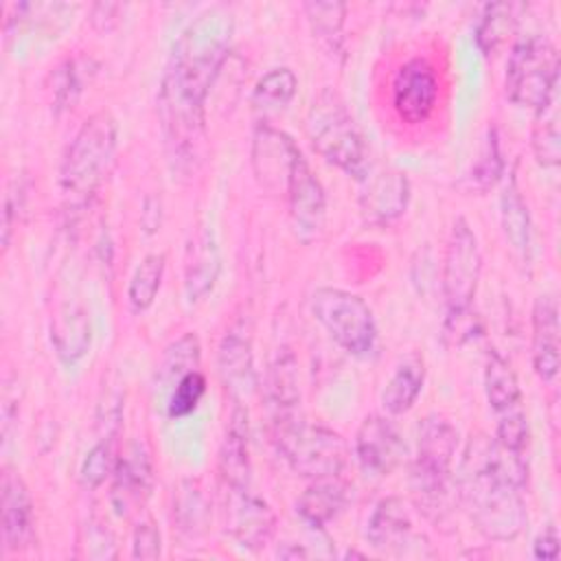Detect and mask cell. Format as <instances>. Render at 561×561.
I'll use <instances>...</instances> for the list:
<instances>
[{
	"instance_id": "obj_11",
	"label": "cell",
	"mask_w": 561,
	"mask_h": 561,
	"mask_svg": "<svg viewBox=\"0 0 561 561\" xmlns=\"http://www.w3.org/2000/svg\"><path fill=\"white\" fill-rule=\"evenodd\" d=\"M438 101V77L427 59L405 61L392 79V107L403 123H425Z\"/></svg>"
},
{
	"instance_id": "obj_38",
	"label": "cell",
	"mask_w": 561,
	"mask_h": 561,
	"mask_svg": "<svg viewBox=\"0 0 561 561\" xmlns=\"http://www.w3.org/2000/svg\"><path fill=\"white\" fill-rule=\"evenodd\" d=\"M204 392H206V377L199 370H188L175 381L167 401V414L171 419L188 416L199 405Z\"/></svg>"
},
{
	"instance_id": "obj_1",
	"label": "cell",
	"mask_w": 561,
	"mask_h": 561,
	"mask_svg": "<svg viewBox=\"0 0 561 561\" xmlns=\"http://www.w3.org/2000/svg\"><path fill=\"white\" fill-rule=\"evenodd\" d=\"M456 495L476 530L489 541L515 539L526 522L522 486L524 456L502 447L495 438L471 434L458 465Z\"/></svg>"
},
{
	"instance_id": "obj_27",
	"label": "cell",
	"mask_w": 561,
	"mask_h": 561,
	"mask_svg": "<svg viewBox=\"0 0 561 561\" xmlns=\"http://www.w3.org/2000/svg\"><path fill=\"white\" fill-rule=\"evenodd\" d=\"M219 276V254L210 239V234L202 232L188 245L186 272H184V289L191 302L204 298Z\"/></svg>"
},
{
	"instance_id": "obj_4",
	"label": "cell",
	"mask_w": 561,
	"mask_h": 561,
	"mask_svg": "<svg viewBox=\"0 0 561 561\" xmlns=\"http://www.w3.org/2000/svg\"><path fill=\"white\" fill-rule=\"evenodd\" d=\"M305 129L313 149L327 162L335 164L355 180L364 182L368 178V145L346 103L335 90L324 88L313 96L307 110Z\"/></svg>"
},
{
	"instance_id": "obj_21",
	"label": "cell",
	"mask_w": 561,
	"mask_h": 561,
	"mask_svg": "<svg viewBox=\"0 0 561 561\" xmlns=\"http://www.w3.org/2000/svg\"><path fill=\"white\" fill-rule=\"evenodd\" d=\"M219 473L226 486H250V425L241 401L232 403L226 436L219 449Z\"/></svg>"
},
{
	"instance_id": "obj_23",
	"label": "cell",
	"mask_w": 561,
	"mask_h": 561,
	"mask_svg": "<svg viewBox=\"0 0 561 561\" xmlns=\"http://www.w3.org/2000/svg\"><path fill=\"white\" fill-rule=\"evenodd\" d=\"M265 399L272 419L289 416L298 412L300 386H298V359L289 346L276 351L265 375Z\"/></svg>"
},
{
	"instance_id": "obj_7",
	"label": "cell",
	"mask_w": 561,
	"mask_h": 561,
	"mask_svg": "<svg viewBox=\"0 0 561 561\" xmlns=\"http://www.w3.org/2000/svg\"><path fill=\"white\" fill-rule=\"evenodd\" d=\"M559 88V53L546 35L522 37L506 61L504 92L519 107L539 112Z\"/></svg>"
},
{
	"instance_id": "obj_37",
	"label": "cell",
	"mask_w": 561,
	"mask_h": 561,
	"mask_svg": "<svg viewBox=\"0 0 561 561\" xmlns=\"http://www.w3.org/2000/svg\"><path fill=\"white\" fill-rule=\"evenodd\" d=\"M502 173H504V160H502V151H500L497 129L489 127L482 149H480V156L471 169V182L476 188L486 191L497 184Z\"/></svg>"
},
{
	"instance_id": "obj_6",
	"label": "cell",
	"mask_w": 561,
	"mask_h": 561,
	"mask_svg": "<svg viewBox=\"0 0 561 561\" xmlns=\"http://www.w3.org/2000/svg\"><path fill=\"white\" fill-rule=\"evenodd\" d=\"M272 438L291 471L300 478L320 480L340 476L348 458V447L337 432L307 423L298 412L272 419Z\"/></svg>"
},
{
	"instance_id": "obj_35",
	"label": "cell",
	"mask_w": 561,
	"mask_h": 561,
	"mask_svg": "<svg viewBox=\"0 0 561 561\" xmlns=\"http://www.w3.org/2000/svg\"><path fill=\"white\" fill-rule=\"evenodd\" d=\"M173 511H175V519H178L182 533L193 537L206 528L208 504H206L202 491L193 482H182Z\"/></svg>"
},
{
	"instance_id": "obj_22",
	"label": "cell",
	"mask_w": 561,
	"mask_h": 561,
	"mask_svg": "<svg viewBox=\"0 0 561 561\" xmlns=\"http://www.w3.org/2000/svg\"><path fill=\"white\" fill-rule=\"evenodd\" d=\"M348 504V484L337 476L313 480L296 500L298 517L311 526L322 530L331 519H335L344 506Z\"/></svg>"
},
{
	"instance_id": "obj_34",
	"label": "cell",
	"mask_w": 561,
	"mask_h": 561,
	"mask_svg": "<svg viewBox=\"0 0 561 561\" xmlns=\"http://www.w3.org/2000/svg\"><path fill=\"white\" fill-rule=\"evenodd\" d=\"M90 61H83L81 66V59H66L53 75V105L57 112H64V110H70L77 99L81 96L83 92V85H85V72Z\"/></svg>"
},
{
	"instance_id": "obj_36",
	"label": "cell",
	"mask_w": 561,
	"mask_h": 561,
	"mask_svg": "<svg viewBox=\"0 0 561 561\" xmlns=\"http://www.w3.org/2000/svg\"><path fill=\"white\" fill-rule=\"evenodd\" d=\"M199 364V340L195 333H184L164 351V359L160 364V381L180 379L188 370H197Z\"/></svg>"
},
{
	"instance_id": "obj_20",
	"label": "cell",
	"mask_w": 561,
	"mask_h": 561,
	"mask_svg": "<svg viewBox=\"0 0 561 561\" xmlns=\"http://www.w3.org/2000/svg\"><path fill=\"white\" fill-rule=\"evenodd\" d=\"M366 539L381 552H403L416 541L410 513L401 497L390 495L375 504L366 524Z\"/></svg>"
},
{
	"instance_id": "obj_44",
	"label": "cell",
	"mask_w": 561,
	"mask_h": 561,
	"mask_svg": "<svg viewBox=\"0 0 561 561\" xmlns=\"http://www.w3.org/2000/svg\"><path fill=\"white\" fill-rule=\"evenodd\" d=\"M559 554V535L557 528L550 524L535 541H533V557L548 561V559H557Z\"/></svg>"
},
{
	"instance_id": "obj_13",
	"label": "cell",
	"mask_w": 561,
	"mask_h": 561,
	"mask_svg": "<svg viewBox=\"0 0 561 561\" xmlns=\"http://www.w3.org/2000/svg\"><path fill=\"white\" fill-rule=\"evenodd\" d=\"M300 149L280 129L259 125L252 138V169L263 188L278 193L287 191V182L298 160Z\"/></svg>"
},
{
	"instance_id": "obj_26",
	"label": "cell",
	"mask_w": 561,
	"mask_h": 561,
	"mask_svg": "<svg viewBox=\"0 0 561 561\" xmlns=\"http://www.w3.org/2000/svg\"><path fill=\"white\" fill-rule=\"evenodd\" d=\"M524 9L522 2H491L484 7L476 26V44L484 57H491L515 33Z\"/></svg>"
},
{
	"instance_id": "obj_14",
	"label": "cell",
	"mask_w": 561,
	"mask_h": 561,
	"mask_svg": "<svg viewBox=\"0 0 561 561\" xmlns=\"http://www.w3.org/2000/svg\"><path fill=\"white\" fill-rule=\"evenodd\" d=\"M287 202H289V215L294 230L300 239H313L322 224H324V210H327V197L320 180L313 175L311 167L298 156L294 162L289 182H287Z\"/></svg>"
},
{
	"instance_id": "obj_5",
	"label": "cell",
	"mask_w": 561,
	"mask_h": 561,
	"mask_svg": "<svg viewBox=\"0 0 561 561\" xmlns=\"http://www.w3.org/2000/svg\"><path fill=\"white\" fill-rule=\"evenodd\" d=\"M118 125L105 110L83 121L70 140L61 167L59 184L70 206H83L99 188L116 151Z\"/></svg>"
},
{
	"instance_id": "obj_16",
	"label": "cell",
	"mask_w": 561,
	"mask_h": 561,
	"mask_svg": "<svg viewBox=\"0 0 561 561\" xmlns=\"http://www.w3.org/2000/svg\"><path fill=\"white\" fill-rule=\"evenodd\" d=\"M151 462L140 445H129V449L116 458L112 471V506L118 515L129 517L140 511L151 493Z\"/></svg>"
},
{
	"instance_id": "obj_15",
	"label": "cell",
	"mask_w": 561,
	"mask_h": 561,
	"mask_svg": "<svg viewBox=\"0 0 561 561\" xmlns=\"http://www.w3.org/2000/svg\"><path fill=\"white\" fill-rule=\"evenodd\" d=\"M2 539L13 552L26 550L35 541V511L22 476L4 467L2 471Z\"/></svg>"
},
{
	"instance_id": "obj_19",
	"label": "cell",
	"mask_w": 561,
	"mask_h": 561,
	"mask_svg": "<svg viewBox=\"0 0 561 561\" xmlns=\"http://www.w3.org/2000/svg\"><path fill=\"white\" fill-rule=\"evenodd\" d=\"M559 302L543 294L533 305V368L539 379L552 381L559 373Z\"/></svg>"
},
{
	"instance_id": "obj_12",
	"label": "cell",
	"mask_w": 561,
	"mask_h": 561,
	"mask_svg": "<svg viewBox=\"0 0 561 561\" xmlns=\"http://www.w3.org/2000/svg\"><path fill=\"white\" fill-rule=\"evenodd\" d=\"M355 456L364 473L383 478L401 465L405 456V443L388 416L370 414L357 427Z\"/></svg>"
},
{
	"instance_id": "obj_39",
	"label": "cell",
	"mask_w": 561,
	"mask_h": 561,
	"mask_svg": "<svg viewBox=\"0 0 561 561\" xmlns=\"http://www.w3.org/2000/svg\"><path fill=\"white\" fill-rule=\"evenodd\" d=\"M528 419L522 405H515L511 410H504L497 414V427H495V440L517 454H524L528 445Z\"/></svg>"
},
{
	"instance_id": "obj_18",
	"label": "cell",
	"mask_w": 561,
	"mask_h": 561,
	"mask_svg": "<svg viewBox=\"0 0 561 561\" xmlns=\"http://www.w3.org/2000/svg\"><path fill=\"white\" fill-rule=\"evenodd\" d=\"M217 366L234 401H241L254 390L256 375H254L252 340L243 324L228 329L226 335L221 337L219 351H217Z\"/></svg>"
},
{
	"instance_id": "obj_42",
	"label": "cell",
	"mask_w": 561,
	"mask_h": 561,
	"mask_svg": "<svg viewBox=\"0 0 561 561\" xmlns=\"http://www.w3.org/2000/svg\"><path fill=\"white\" fill-rule=\"evenodd\" d=\"M123 419V399L118 392H107L96 408V430L101 440H110L116 436Z\"/></svg>"
},
{
	"instance_id": "obj_10",
	"label": "cell",
	"mask_w": 561,
	"mask_h": 561,
	"mask_svg": "<svg viewBox=\"0 0 561 561\" xmlns=\"http://www.w3.org/2000/svg\"><path fill=\"white\" fill-rule=\"evenodd\" d=\"M224 528L245 550H263L276 530L274 511L250 486L224 484Z\"/></svg>"
},
{
	"instance_id": "obj_9",
	"label": "cell",
	"mask_w": 561,
	"mask_h": 561,
	"mask_svg": "<svg viewBox=\"0 0 561 561\" xmlns=\"http://www.w3.org/2000/svg\"><path fill=\"white\" fill-rule=\"evenodd\" d=\"M482 272V254L478 237L471 230L469 221L458 217L451 226L445 259H443V298L447 313L471 309L478 283Z\"/></svg>"
},
{
	"instance_id": "obj_43",
	"label": "cell",
	"mask_w": 561,
	"mask_h": 561,
	"mask_svg": "<svg viewBox=\"0 0 561 561\" xmlns=\"http://www.w3.org/2000/svg\"><path fill=\"white\" fill-rule=\"evenodd\" d=\"M478 331H480V320L476 318V313H471V309L447 313L445 324H443V337L451 346L465 344L467 340L476 337Z\"/></svg>"
},
{
	"instance_id": "obj_3",
	"label": "cell",
	"mask_w": 561,
	"mask_h": 561,
	"mask_svg": "<svg viewBox=\"0 0 561 561\" xmlns=\"http://www.w3.org/2000/svg\"><path fill=\"white\" fill-rule=\"evenodd\" d=\"M456 447L458 432L445 416L430 414L421 421L416 456L410 465V495L432 522H443L458 502L451 476Z\"/></svg>"
},
{
	"instance_id": "obj_31",
	"label": "cell",
	"mask_w": 561,
	"mask_h": 561,
	"mask_svg": "<svg viewBox=\"0 0 561 561\" xmlns=\"http://www.w3.org/2000/svg\"><path fill=\"white\" fill-rule=\"evenodd\" d=\"M164 261H167L164 254L151 252V254L142 256V261L136 265V270L129 278V287H127V300L134 311H145L153 305V300L160 291V285H162Z\"/></svg>"
},
{
	"instance_id": "obj_45",
	"label": "cell",
	"mask_w": 561,
	"mask_h": 561,
	"mask_svg": "<svg viewBox=\"0 0 561 561\" xmlns=\"http://www.w3.org/2000/svg\"><path fill=\"white\" fill-rule=\"evenodd\" d=\"M140 224H142V230L147 234H153L156 230H160V224H162V204H160V197L156 195H149L142 204V213H140Z\"/></svg>"
},
{
	"instance_id": "obj_47",
	"label": "cell",
	"mask_w": 561,
	"mask_h": 561,
	"mask_svg": "<svg viewBox=\"0 0 561 561\" xmlns=\"http://www.w3.org/2000/svg\"><path fill=\"white\" fill-rule=\"evenodd\" d=\"M15 193H18V191L9 188V191H7V197H4V213H2V245H4V250L9 248L11 232H13V224H15V213H18Z\"/></svg>"
},
{
	"instance_id": "obj_48",
	"label": "cell",
	"mask_w": 561,
	"mask_h": 561,
	"mask_svg": "<svg viewBox=\"0 0 561 561\" xmlns=\"http://www.w3.org/2000/svg\"><path fill=\"white\" fill-rule=\"evenodd\" d=\"M276 554L283 557V559H307L309 557V552L298 543H285V546L278 548Z\"/></svg>"
},
{
	"instance_id": "obj_33",
	"label": "cell",
	"mask_w": 561,
	"mask_h": 561,
	"mask_svg": "<svg viewBox=\"0 0 561 561\" xmlns=\"http://www.w3.org/2000/svg\"><path fill=\"white\" fill-rule=\"evenodd\" d=\"M296 88L298 79L291 68H272L256 81L252 103L256 110H283L291 103Z\"/></svg>"
},
{
	"instance_id": "obj_28",
	"label": "cell",
	"mask_w": 561,
	"mask_h": 561,
	"mask_svg": "<svg viewBox=\"0 0 561 561\" xmlns=\"http://www.w3.org/2000/svg\"><path fill=\"white\" fill-rule=\"evenodd\" d=\"M500 217H502V228L504 234L508 239V243L513 245V250L522 256L528 259L530 254V215H528V206L517 188L515 178L508 180V184L504 186L502 195H500Z\"/></svg>"
},
{
	"instance_id": "obj_32",
	"label": "cell",
	"mask_w": 561,
	"mask_h": 561,
	"mask_svg": "<svg viewBox=\"0 0 561 561\" xmlns=\"http://www.w3.org/2000/svg\"><path fill=\"white\" fill-rule=\"evenodd\" d=\"M302 11L309 20L313 37L329 50H340L342 26L346 18V4L342 2H305Z\"/></svg>"
},
{
	"instance_id": "obj_49",
	"label": "cell",
	"mask_w": 561,
	"mask_h": 561,
	"mask_svg": "<svg viewBox=\"0 0 561 561\" xmlns=\"http://www.w3.org/2000/svg\"><path fill=\"white\" fill-rule=\"evenodd\" d=\"M351 557H359V559H364V554H362V552H355V550H348V552L344 554V559H351Z\"/></svg>"
},
{
	"instance_id": "obj_30",
	"label": "cell",
	"mask_w": 561,
	"mask_h": 561,
	"mask_svg": "<svg viewBox=\"0 0 561 561\" xmlns=\"http://www.w3.org/2000/svg\"><path fill=\"white\" fill-rule=\"evenodd\" d=\"M557 103H559V99L552 96V101L537 112L533 131H530L533 156L543 169H552L561 162V131H559V105Z\"/></svg>"
},
{
	"instance_id": "obj_17",
	"label": "cell",
	"mask_w": 561,
	"mask_h": 561,
	"mask_svg": "<svg viewBox=\"0 0 561 561\" xmlns=\"http://www.w3.org/2000/svg\"><path fill=\"white\" fill-rule=\"evenodd\" d=\"M366 186L359 195V210L364 221L386 226L399 219L410 204V180L403 171L388 169L364 180Z\"/></svg>"
},
{
	"instance_id": "obj_2",
	"label": "cell",
	"mask_w": 561,
	"mask_h": 561,
	"mask_svg": "<svg viewBox=\"0 0 561 561\" xmlns=\"http://www.w3.org/2000/svg\"><path fill=\"white\" fill-rule=\"evenodd\" d=\"M234 33V20L228 7L215 4L202 11L175 39L171 59L162 75L160 92L204 107L215 85Z\"/></svg>"
},
{
	"instance_id": "obj_40",
	"label": "cell",
	"mask_w": 561,
	"mask_h": 561,
	"mask_svg": "<svg viewBox=\"0 0 561 561\" xmlns=\"http://www.w3.org/2000/svg\"><path fill=\"white\" fill-rule=\"evenodd\" d=\"M114 462L116 458L112 456V443L110 440H96L90 451L85 454L83 462H81V469H79V476H81V482L88 486V489H96L101 486L114 471Z\"/></svg>"
},
{
	"instance_id": "obj_46",
	"label": "cell",
	"mask_w": 561,
	"mask_h": 561,
	"mask_svg": "<svg viewBox=\"0 0 561 561\" xmlns=\"http://www.w3.org/2000/svg\"><path fill=\"white\" fill-rule=\"evenodd\" d=\"M121 11V4H107V2H101V4H94L92 7V18L90 22L99 28V31H110L118 18L116 13Z\"/></svg>"
},
{
	"instance_id": "obj_41",
	"label": "cell",
	"mask_w": 561,
	"mask_h": 561,
	"mask_svg": "<svg viewBox=\"0 0 561 561\" xmlns=\"http://www.w3.org/2000/svg\"><path fill=\"white\" fill-rule=\"evenodd\" d=\"M162 550V537L153 519H140L131 537V557L134 559H158Z\"/></svg>"
},
{
	"instance_id": "obj_25",
	"label": "cell",
	"mask_w": 561,
	"mask_h": 561,
	"mask_svg": "<svg viewBox=\"0 0 561 561\" xmlns=\"http://www.w3.org/2000/svg\"><path fill=\"white\" fill-rule=\"evenodd\" d=\"M425 366L419 355H408L383 386L381 403L390 416L405 414L423 390Z\"/></svg>"
},
{
	"instance_id": "obj_29",
	"label": "cell",
	"mask_w": 561,
	"mask_h": 561,
	"mask_svg": "<svg viewBox=\"0 0 561 561\" xmlns=\"http://www.w3.org/2000/svg\"><path fill=\"white\" fill-rule=\"evenodd\" d=\"M484 394L495 414L522 403L517 375L497 351H489L484 362Z\"/></svg>"
},
{
	"instance_id": "obj_24",
	"label": "cell",
	"mask_w": 561,
	"mask_h": 561,
	"mask_svg": "<svg viewBox=\"0 0 561 561\" xmlns=\"http://www.w3.org/2000/svg\"><path fill=\"white\" fill-rule=\"evenodd\" d=\"M50 342L64 364L79 362L92 342L90 316L79 305L61 307L50 322Z\"/></svg>"
},
{
	"instance_id": "obj_8",
	"label": "cell",
	"mask_w": 561,
	"mask_h": 561,
	"mask_svg": "<svg viewBox=\"0 0 561 561\" xmlns=\"http://www.w3.org/2000/svg\"><path fill=\"white\" fill-rule=\"evenodd\" d=\"M311 316L348 355L366 357L377 342V324L364 298L340 287H318L309 298Z\"/></svg>"
}]
</instances>
